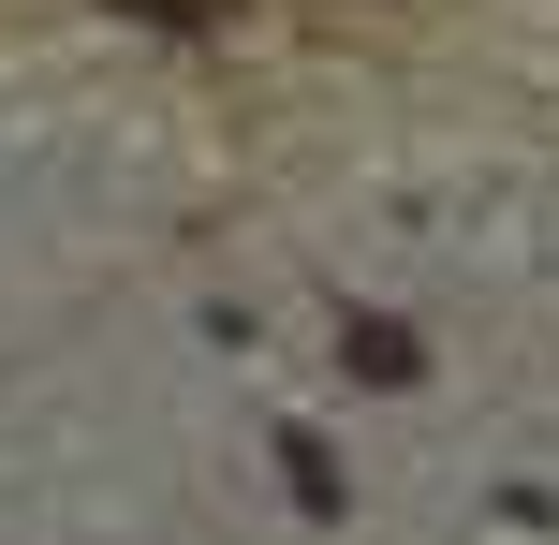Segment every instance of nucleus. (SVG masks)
<instances>
[{"label":"nucleus","mask_w":559,"mask_h":545,"mask_svg":"<svg viewBox=\"0 0 559 545\" xmlns=\"http://www.w3.org/2000/svg\"><path fill=\"white\" fill-rule=\"evenodd\" d=\"M118 15H147V29H222L236 0H118Z\"/></svg>","instance_id":"nucleus-1"}]
</instances>
